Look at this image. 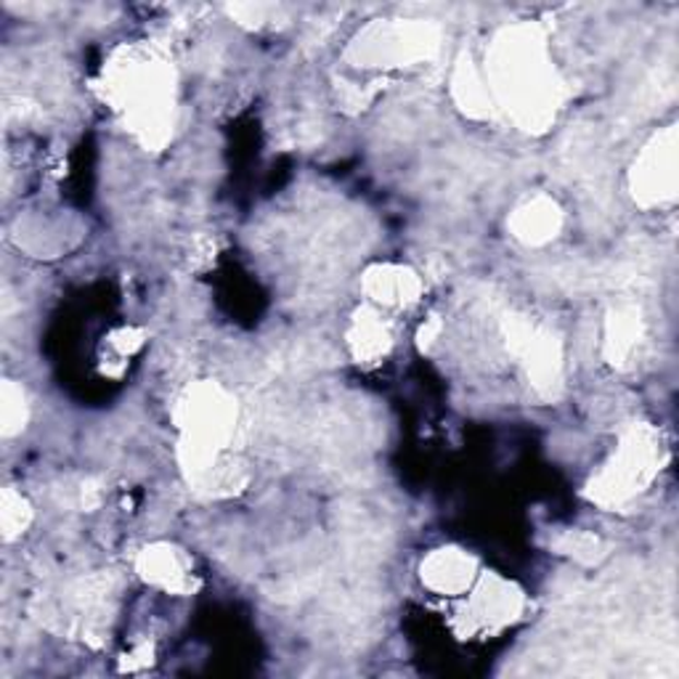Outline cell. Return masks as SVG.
Here are the masks:
<instances>
[{"instance_id":"1","label":"cell","mask_w":679,"mask_h":679,"mask_svg":"<svg viewBox=\"0 0 679 679\" xmlns=\"http://www.w3.org/2000/svg\"><path fill=\"white\" fill-rule=\"evenodd\" d=\"M493 78H497V91L508 102V107L512 104V109H517V115L526 117L528 122L552 115V72L541 59L539 40L528 29H515L499 40Z\"/></svg>"},{"instance_id":"6","label":"cell","mask_w":679,"mask_h":679,"mask_svg":"<svg viewBox=\"0 0 679 679\" xmlns=\"http://www.w3.org/2000/svg\"><path fill=\"white\" fill-rule=\"evenodd\" d=\"M367 289L374 300L382 302H406L415 300L419 282L415 274L401 269H372L367 274Z\"/></svg>"},{"instance_id":"3","label":"cell","mask_w":679,"mask_h":679,"mask_svg":"<svg viewBox=\"0 0 679 679\" xmlns=\"http://www.w3.org/2000/svg\"><path fill=\"white\" fill-rule=\"evenodd\" d=\"M675 163V133H664L642 154L640 168L634 172V194L642 202H658L675 194L677 181Z\"/></svg>"},{"instance_id":"8","label":"cell","mask_w":679,"mask_h":679,"mask_svg":"<svg viewBox=\"0 0 679 679\" xmlns=\"http://www.w3.org/2000/svg\"><path fill=\"white\" fill-rule=\"evenodd\" d=\"M391 345V335L382 326V321L374 313L361 311L354 321V332H350V348H354L356 359H378Z\"/></svg>"},{"instance_id":"13","label":"cell","mask_w":679,"mask_h":679,"mask_svg":"<svg viewBox=\"0 0 679 679\" xmlns=\"http://www.w3.org/2000/svg\"><path fill=\"white\" fill-rule=\"evenodd\" d=\"M563 549L568 555H573V558L586 560V563H589V560H595L597 555H600V541L589 534H571V536H565Z\"/></svg>"},{"instance_id":"9","label":"cell","mask_w":679,"mask_h":679,"mask_svg":"<svg viewBox=\"0 0 679 679\" xmlns=\"http://www.w3.org/2000/svg\"><path fill=\"white\" fill-rule=\"evenodd\" d=\"M640 340V313L634 308H621L616 311L608 321V340H605V348H608L610 361H623L634 350Z\"/></svg>"},{"instance_id":"12","label":"cell","mask_w":679,"mask_h":679,"mask_svg":"<svg viewBox=\"0 0 679 679\" xmlns=\"http://www.w3.org/2000/svg\"><path fill=\"white\" fill-rule=\"evenodd\" d=\"M27 521H29L27 502H24L20 493H14L9 489L3 493V531H5V536L11 539V536L20 534V531L27 526Z\"/></svg>"},{"instance_id":"4","label":"cell","mask_w":679,"mask_h":679,"mask_svg":"<svg viewBox=\"0 0 679 679\" xmlns=\"http://www.w3.org/2000/svg\"><path fill=\"white\" fill-rule=\"evenodd\" d=\"M560 224H563V215H560L558 205L547 200V196H539V200L528 202L526 207L517 210L510 226L515 237L523 239V242L545 245L560 231Z\"/></svg>"},{"instance_id":"5","label":"cell","mask_w":679,"mask_h":679,"mask_svg":"<svg viewBox=\"0 0 679 679\" xmlns=\"http://www.w3.org/2000/svg\"><path fill=\"white\" fill-rule=\"evenodd\" d=\"M422 579L438 592H460L470 584L473 560L456 549H441L422 565Z\"/></svg>"},{"instance_id":"7","label":"cell","mask_w":679,"mask_h":679,"mask_svg":"<svg viewBox=\"0 0 679 679\" xmlns=\"http://www.w3.org/2000/svg\"><path fill=\"white\" fill-rule=\"evenodd\" d=\"M141 573L154 584L165 589H187V573H183L181 560L170 547H152L141 555Z\"/></svg>"},{"instance_id":"2","label":"cell","mask_w":679,"mask_h":679,"mask_svg":"<svg viewBox=\"0 0 679 679\" xmlns=\"http://www.w3.org/2000/svg\"><path fill=\"white\" fill-rule=\"evenodd\" d=\"M656 473V443L645 428L623 438L619 454L592 480L589 493L600 504H619L638 493Z\"/></svg>"},{"instance_id":"10","label":"cell","mask_w":679,"mask_h":679,"mask_svg":"<svg viewBox=\"0 0 679 679\" xmlns=\"http://www.w3.org/2000/svg\"><path fill=\"white\" fill-rule=\"evenodd\" d=\"M454 94H456V98H460V104L467 109V112H473V115L486 112V88H484V83L478 80V75H475L470 61H467V64H462L460 72H456Z\"/></svg>"},{"instance_id":"11","label":"cell","mask_w":679,"mask_h":679,"mask_svg":"<svg viewBox=\"0 0 679 679\" xmlns=\"http://www.w3.org/2000/svg\"><path fill=\"white\" fill-rule=\"evenodd\" d=\"M0 412H3V433L14 436L24 428V419H27V404H24L22 388H16L14 382H5L3 396H0Z\"/></svg>"}]
</instances>
